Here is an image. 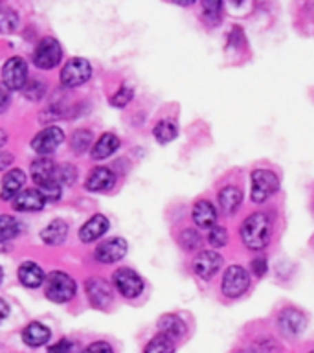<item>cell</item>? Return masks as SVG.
<instances>
[{"mask_svg": "<svg viewBox=\"0 0 314 353\" xmlns=\"http://www.w3.org/2000/svg\"><path fill=\"white\" fill-rule=\"evenodd\" d=\"M46 296L55 303H65L76 296V281L61 270H54L46 276Z\"/></svg>", "mask_w": 314, "mask_h": 353, "instance_id": "2", "label": "cell"}, {"mask_svg": "<svg viewBox=\"0 0 314 353\" xmlns=\"http://www.w3.org/2000/svg\"><path fill=\"white\" fill-rule=\"evenodd\" d=\"M143 353H175V342L169 336L158 333L153 341H149Z\"/></svg>", "mask_w": 314, "mask_h": 353, "instance_id": "28", "label": "cell"}, {"mask_svg": "<svg viewBox=\"0 0 314 353\" xmlns=\"http://www.w3.org/2000/svg\"><path fill=\"white\" fill-rule=\"evenodd\" d=\"M19 26V15L10 8H0V32L11 33Z\"/></svg>", "mask_w": 314, "mask_h": 353, "instance_id": "29", "label": "cell"}, {"mask_svg": "<svg viewBox=\"0 0 314 353\" xmlns=\"http://www.w3.org/2000/svg\"><path fill=\"white\" fill-rule=\"evenodd\" d=\"M217 199H219L220 208H222L224 214H236L237 208H239L242 203V192L236 186H224L219 192Z\"/></svg>", "mask_w": 314, "mask_h": 353, "instance_id": "23", "label": "cell"}, {"mask_svg": "<svg viewBox=\"0 0 314 353\" xmlns=\"http://www.w3.org/2000/svg\"><path fill=\"white\" fill-rule=\"evenodd\" d=\"M90 142H92V132L81 129V131H77L74 134V138H72V148H74L76 153H83L85 149L90 148Z\"/></svg>", "mask_w": 314, "mask_h": 353, "instance_id": "33", "label": "cell"}, {"mask_svg": "<svg viewBox=\"0 0 314 353\" xmlns=\"http://www.w3.org/2000/svg\"><path fill=\"white\" fill-rule=\"evenodd\" d=\"M132 96H134V92H132V88L131 87H125V85H123V87L120 88V90H118V92L114 94V96H112V99H110V103L114 105V107H125L127 103H131V99H132Z\"/></svg>", "mask_w": 314, "mask_h": 353, "instance_id": "35", "label": "cell"}, {"mask_svg": "<svg viewBox=\"0 0 314 353\" xmlns=\"http://www.w3.org/2000/svg\"><path fill=\"white\" fill-rule=\"evenodd\" d=\"M39 192H41L46 203H55V201L61 199V184L54 179V181L44 182L43 186H39Z\"/></svg>", "mask_w": 314, "mask_h": 353, "instance_id": "31", "label": "cell"}, {"mask_svg": "<svg viewBox=\"0 0 314 353\" xmlns=\"http://www.w3.org/2000/svg\"><path fill=\"white\" fill-rule=\"evenodd\" d=\"M19 280L24 287L35 289V287L43 285V281H46V276L35 261H24L19 267Z\"/></svg>", "mask_w": 314, "mask_h": 353, "instance_id": "19", "label": "cell"}, {"mask_svg": "<svg viewBox=\"0 0 314 353\" xmlns=\"http://www.w3.org/2000/svg\"><path fill=\"white\" fill-rule=\"evenodd\" d=\"M112 281H114V287L118 289V292L125 298H136L143 291L142 276L132 269H125V267L118 269L112 274Z\"/></svg>", "mask_w": 314, "mask_h": 353, "instance_id": "8", "label": "cell"}, {"mask_svg": "<svg viewBox=\"0 0 314 353\" xmlns=\"http://www.w3.org/2000/svg\"><path fill=\"white\" fill-rule=\"evenodd\" d=\"M72 350H74V342L70 339H61L54 346L48 347V353H72Z\"/></svg>", "mask_w": 314, "mask_h": 353, "instance_id": "36", "label": "cell"}, {"mask_svg": "<svg viewBox=\"0 0 314 353\" xmlns=\"http://www.w3.org/2000/svg\"><path fill=\"white\" fill-rule=\"evenodd\" d=\"M8 316H10V305H8V302H6V300H2V298H0V324H2V322H4Z\"/></svg>", "mask_w": 314, "mask_h": 353, "instance_id": "42", "label": "cell"}, {"mask_svg": "<svg viewBox=\"0 0 314 353\" xmlns=\"http://www.w3.org/2000/svg\"><path fill=\"white\" fill-rule=\"evenodd\" d=\"M208 241L215 248L224 247L226 243H228V230L222 228V226H213L208 234Z\"/></svg>", "mask_w": 314, "mask_h": 353, "instance_id": "34", "label": "cell"}, {"mask_svg": "<svg viewBox=\"0 0 314 353\" xmlns=\"http://www.w3.org/2000/svg\"><path fill=\"white\" fill-rule=\"evenodd\" d=\"M252 272L258 278H261V276H264V272H266V259L264 258H255L252 261Z\"/></svg>", "mask_w": 314, "mask_h": 353, "instance_id": "39", "label": "cell"}, {"mask_svg": "<svg viewBox=\"0 0 314 353\" xmlns=\"http://www.w3.org/2000/svg\"><path fill=\"white\" fill-rule=\"evenodd\" d=\"M311 353H314V352H311Z\"/></svg>", "mask_w": 314, "mask_h": 353, "instance_id": "45", "label": "cell"}, {"mask_svg": "<svg viewBox=\"0 0 314 353\" xmlns=\"http://www.w3.org/2000/svg\"><path fill=\"white\" fill-rule=\"evenodd\" d=\"M191 219L198 228H209L211 230L215 226V221H217V210L209 201H198L193 206Z\"/></svg>", "mask_w": 314, "mask_h": 353, "instance_id": "16", "label": "cell"}, {"mask_svg": "<svg viewBox=\"0 0 314 353\" xmlns=\"http://www.w3.org/2000/svg\"><path fill=\"white\" fill-rule=\"evenodd\" d=\"M2 276H4V272H2V267H0V281H2Z\"/></svg>", "mask_w": 314, "mask_h": 353, "instance_id": "44", "label": "cell"}, {"mask_svg": "<svg viewBox=\"0 0 314 353\" xmlns=\"http://www.w3.org/2000/svg\"><path fill=\"white\" fill-rule=\"evenodd\" d=\"M272 236V223H270L269 215L263 212H255V214L248 215L241 226V239L244 247L250 250H261L270 243Z\"/></svg>", "mask_w": 314, "mask_h": 353, "instance_id": "1", "label": "cell"}, {"mask_svg": "<svg viewBox=\"0 0 314 353\" xmlns=\"http://www.w3.org/2000/svg\"><path fill=\"white\" fill-rule=\"evenodd\" d=\"M11 162H13V154L6 153V151L0 149V171L6 170V168H10Z\"/></svg>", "mask_w": 314, "mask_h": 353, "instance_id": "41", "label": "cell"}, {"mask_svg": "<svg viewBox=\"0 0 314 353\" xmlns=\"http://www.w3.org/2000/svg\"><path fill=\"white\" fill-rule=\"evenodd\" d=\"M30 175H32L33 182L43 186L44 182L54 181L55 175V164L54 160L48 157H41V159L33 160L32 168H30Z\"/></svg>", "mask_w": 314, "mask_h": 353, "instance_id": "21", "label": "cell"}, {"mask_svg": "<svg viewBox=\"0 0 314 353\" xmlns=\"http://www.w3.org/2000/svg\"><path fill=\"white\" fill-rule=\"evenodd\" d=\"M66 234H68V225L65 221L54 219L41 230V239L46 245H61L66 239Z\"/></svg>", "mask_w": 314, "mask_h": 353, "instance_id": "24", "label": "cell"}, {"mask_svg": "<svg viewBox=\"0 0 314 353\" xmlns=\"http://www.w3.org/2000/svg\"><path fill=\"white\" fill-rule=\"evenodd\" d=\"M204 8V15L208 17H213L215 22L219 21V13H220V8H222V4L220 2H204L202 4Z\"/></svg>", "mask_w": 314, "mask_h": 353, "instance_id": "38", "label": "cell"}, {"mask_svg": "<svg viewBox=\"0 0 314 353\" xmlns=\"http://www.w3.org/2000/svg\"><path fill=\"white\" fill-rule=\"evenodd\" d=\"M81 353H114L112 346L109 342H92L90 346H87Z\"/></svg>", "mask_w": 314, "mask_h": 353, "instance_id": "37", "label": "cell"}, {"mask_svg": "<svg viewBox=\"0 0 314 353\" xmlns=\"http://www.w3.org/2000/svg\"><path fill=\"white\" fill-rule=\"evenodd\" d=\"M127 248H129V245L123 237H112V239H107L101 245H98L94 256L101 263H116L125 256Z\"/></svg>", "mask_w": 314, "mask_h": 353, "instance_id": "11", "label": "cell"}, {"mask_svg": "<svg viewBox=\"0 0 314 353\" xmlns=\"http://www.w3.org/2000/svg\"><path fill=\"white\" fill-rule=\"evenodd\" d=\"M21 234V225L15 217L2 214L0 215V241H10Z\"/></svg>", "mask_w": 314, "mask_h": 353, "instance_id": "27", "label": "cell"}, {"mask_svg": "<svg viewBox=\"0 0 314 353\" xmlns=\"http://www.w3.org/2000/svg\"><path fill=\"white\" fill-rule=\"evenodd\" d=\"M50 335H52V331L44 324H41V322H32V324H28L22 330V341H24V344L32 347H39L46 344L50 341Z\"/></svg>", "mask_w": 314, "mask_h": 353, "instance_id": "20", "label": "cell"}, {"mask_svg": "<svg viewBox=\"0 0 314 353\" xmlns=\"http://www.w3.org/2000/svg\"><path fill=\"white\" fill-rule=\"evenodd\" d=\"M116 184V175L114 171L105 168V165H98L94 168L87 176V182H85V188L88 192H107V190H112Z\"/></svg>", "mask_w": 314, "mask_h": 353, "instance_id": "13", "label": "cell"}, {"mask_svg": "<svg viewBox=\"0 0 314 353\" xmlns=\"http://www.w3.org/2000/svg\"><path fill=\"white\" fill-rule=\"evenodd\" d=\"M109 230V219L101 214L92 215L90 219L81 226L79 230V239L83 243H92L96 239H99L101 236H105V232Z\"/></svg>", "mask_w": 314, "mask_h": 353, "instance_id": "15", "label": "cell"}, {"mask_svg": "<svg viewBox=\"0 0 314 353\" xmlns=\"http://www.w3.org/2000/svg\"><path fill=\"white\" fill-rule=\"evenodd\" d=\"M90 74H92L90 63L83 57H74L61 70V83H63V87H79L88 81Z\"/></svg>", "mask_w": 314, "mask_h": 353, "instance_id": "6", "label": "cell"}, {"mask_svg": "<svg viewBox=\"0 0 314 353\" xmlns=\"http://www.w3.org/2000/svg\"><path fill=\"white\" fill-rule=\"evenodd\" d=\"M26 182V173L22 170H11L8 171L2 179V193L0 197L4 201H13V199L21 193V188Z\"/></svg>", "mask_w": 314, "mask_h": 353, "instance_id": "17", "label": "cell"}, {"mask_svg": "<svg viewBox=\"0 0 314 353\" xmlns=\"http://www.w3.org/2000/svg\"><path fill=\"white\" fill-rule=\"evenodd\" d=\"M222 267V256L215 250H202L197 254V258L193 261V270L198 278L202 280H211L219 269Z\"/></svg>", "mask_w": 314, "mask_h": 353, "instance_id": "10", "label": "cell"}, {"mask_svg": "<svg viewBox=\"0 0 314 353\" xmlns=\"http://www.w3.org/2000/svg\"><path fill=\"white\" fill-rule=\"evenodd\" d=\"M180 245L186 248L187 252H193V250H197L202 245V237L198 234L197 230H193V228H187L180 234Z\"/></svg>", "mask_w": 314, "mask_h": 353, "instance_id": "30", "label": "cell"}, {"mask_svg": "<svg viewBox=\"0 0 314 353\" xmlns=\"http://www.w3.org/2000/svg\"><path fill=\"white\" fill-rule=\"evenodd\" d=\"M61 57H63V50H61L59 41L54 37L41 39L37 48L33 52V63L37 68H43V70L55 68L61 63Z\"/></svg>", "mask_w": 314, "mask_h": 353, "instance_id": "4", "label": "cell"}, {"mask_svg": "<svg viewBox=\"0 0 314 353\" xmlns=\"http://www.w3.org/2000/svg\"><path fill=\"white\" fill-rule=\"evenodd\" d=\"M77 176V170L72 164H65L59 165V168H55V175L54 179L59 184H74L76 182Z\"/></svg>", "mask_w": 314, "mask_h": 353, "instance_id": "32", "label": "cell"}, {"mask_svg": "<svg viewBox=\"0 0 314 353\" xmlns=\"http://www.w3.org/2000/svg\"><path fill=\"white\" fill-rule=\"evenodd\" d=\"M6 140H8V137H6V132L2 131V129H0V148H2V145H4Z\"/></svg>", "mask_w": 314, "mask_h": 353, "instance_id": "43", "label": "cell"}, {"mask_svg": "<svg viewBox=\"0 0 314 353\" xmlns=\"http://www.w3.org/2000/svg\"><path fill=\"white\" fill-rule=\"evenodd\" d=\"M28 65L22 57H11L2 66V83L10 90H21L26 87Z\"/></svg>", "mask_w": 314, "mask_h": 353, "instance_id": "7", "label": "cell"}, {"mask_svg": "<svg viewBox=\"0 0 314 353\" xmlns=\"http://www.w3.org/2000/svg\"><path fill=\"white\" fill-rule=\"evenodd\" d=\"M250 287V274L241 265H230L222 276L220 291L228 298H239L248 291Z\"/></svg>", "mask_w": 314, "mask_h": 353, "instance_id": "3", "label": "cell"}, {"mask_svg": "<svg viewBox=\"0 0 314 353\" xmlns=\"http://www.w3.org/2000/svg\"><path fill=\"white\" fill-rule=\"evenodd\" d=\"M10 92H11L10 88L0 81V112H4V110L8 109V103H10Z\"/></svg>", "mask_w": 314, "mask_h": 353, "instance_id": "40", "label": "cell"}, {"mask_svg": "<svg viewBox=\"0 0 314 353\" xmlns=\"http://www.w3.org/2000/svg\"><path fill=\"white\" fill-rule=\"evenodd\" d=\"M44 204H46V201L35 188H26L13 199V208L17 212H39V210L44 208Z\"/></svg>", "mask_w": 314, "mask_h": 353, "instance_id": "14", "label": "cell"}, {"mask_svg": "<svg viewBox=\"0 0 314 353\" xmlns=\"http://www.w3.org/2000/svg\"><path fill=\"white\" fill-rule=\"evenodd\" d=\"M85 289H87L88 300H90V303H92L94 307L105 309L110 302H112V289H110L109 283L105 280H101V278H90V280L87 281Z\"/></svg>", "mask_w": 314, "mask_h": 353, "instance_id": "12", "label": "cell"}, {"mask_svg": "<svg viewBox=\"0 0 314 353\" xmlns=\"http://www.w3.org/2000/svg\"><path fill=\"white\" fill-rule=\"evenodd\" d=\"M153 134L158 143H169L173 142L176 138V134H178V127H176L175 121L162 120L154 125Z\"/></svg>", "mask_w": 314, "mask_h": 353, "instance_id": "26", "label": "cell"}, {"mask_svg": "<svg viewBox=\"0 0 314 353\" xmlns=\"http://www.w3.org/2000/svg\"><path fill=\"white\" fill-rule=\"evenodd\" d=\"M118 148H120V138L116 137V134H112V132H105L103 137L94 143L92 159L94 160L109 159L110 154H114L116 151H118Z\"/></svg>", "mask_w": 314, "mask_h": 353, "instance_id": "22", "label": "cell"}, {"mask_svg": "<svg viewBox=\"0 0 314 353\" xmlns=\"http://www.w3.org/2000/svg\"><path fill=\"white\" fill-rule=\"evenodd\" d=\"M158 330L162 335L169 336V339H180L184 333H186V325H184V320L176 314H164L162 319L158 320Z\"/></svg>", "mask_w": 314, "mask_h": 353, "instance_id": "25", "label": "cell"}, {"mask_svg": "<svg viewBox=\"0 0 314 353\" xmlns=\"http://www.w3.org/2000/svg\"><path fill=\"white\" fill-rule=\"evenodd\" d=\"M278 322H280V327L289 335H297V333H302L305 330V324H307V320L303 316L300 311L296 309H283L278 316Z\"/></svg>", "mask_w": 314, "mask_h": 353, "instance_id": "18", "label": "cell"}, {"mask_svg": "<svg viewBox=\"0 0 314 353\" xmlns=\"http://www.w3.org/2000/svg\"><path fill=\"white\" fill-rule=\"evenodd\" d=\"M280 190V179L269 170H255L252 173V201L264 203L270 195Z\"/></svg>", "mask_w": 314, "mask_h": 353, "instance_id": "5", "label": "cell"}, {"mask_svg": "<svg viewBox=\"0 0 314 353\" xmlns=\"http://www.w3.org/2000/svg\"><path fill=\"white\" fill-rule=\"evenodd\" d=\"M65 142V132L61 131L59 127H46L41 132H37L32 140L33 151H37L41 157H48L59 148L61 143Z\"/></svg>", "mask_w": 314, "mask_h": 353, "instance_id": "9", "label": "cell"}]
</instances>
